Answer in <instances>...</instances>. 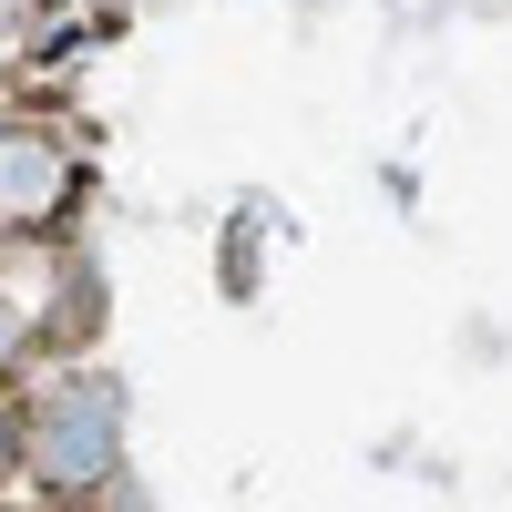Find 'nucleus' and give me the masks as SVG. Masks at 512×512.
Returning <instances> with one entry per match:
<instances>
[{"mask_svg":"<svg viewBox=\"0 0 512 512\" xmlns=\"http://www.w3.org/2000/svg\"><path fill=\"white\" fill-rule=\"evenodd\" d=\"M31 338H41V287L0 267V369H11V359L31 349Z\"/></svg>","mask_w":512,"mask_h":512,"instance_id":"obj_3","label":"nucleus"},{"mask_svg":"<svg viewBox=\"0 0 512 512\" xmlns=\"http://www.w3.org/2000/svg\"><path fill=\"white\" fill-rule=\"evenodd\" d=\"M21 461V420H11V400H0V472Z\"/></svg>","mask_w":512,"mask_h":512,"instance_id":"obj_5","label":"nucleus"},{"mask_svg":"<svg viewBox=\"0 0 512 512\" xmlns=\"http://www.w3.org/2000/svg\"><path fill=\"white\" fill-rule=\"evenodd\" d=\"M21 461H31V482H52V492H93L123 461V390L103 369L52 379V390L21 410Z\"/></svg>","mask_w":512,"mask_h":512,"instance_id":"obj_1","label":"nucleus"},{"mask_svg":"<svg viewBox=\"0 0 512 512\" xmlns=\"http://www.w3.org/2000/svg\"><path fill=\"white\" fill-rule=\"evenodd\" d=\"M72 205H82V154L52 123H0V226L52 236Z\"/></svg>","mask_w":512,"mask_h":512,"instance_id":"obj_2","label":"nucleus"},{"mask_svg":"<svg viewBox=\"0 0 512 512\" xmlns=\"http://www.w3.org/2000/svg\"><path fill=\"white\" fill-rule=\"evenodd\" d=\"M31 21H41V0H0V52H21Z\"/></svg>","mask_w":512,"mask_h":512,"instance_id":"obj_4","label":"nucleus"}]
</instances>
